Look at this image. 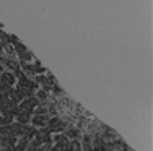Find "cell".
<instances>
[{
  "label": "cell",
  "mask_w": 153,
  "mask_h": 151,
  "mask_svg": "<svg viewBox=\"0 0 153 151\" xmlns=\"http://www.w3.org/2000/svg\"><path fill=\"white\" fill-rule=\"evenodd\" d=\"M47 119H49L47 114H34L31 122L34 127H44V125H47Z\"/></svg>",
  "instance_id": "obj_1"
},
{
  "label": "cell",
  "mask_w": 153,
  "mask_h": 151,
  "mask_svg": "<svg viewBox=\"0 0 153 151\" xmlns=\"http://www.w3.org/2000/svg\"><path fill=\"white\" fill-rule=\"evenodd\" d=\"M0 83H2V85H7V86H12L13 83H15V77H13V73L3 71L2 77H0Z\"/></svg>",
  "instance_id": "obj_2"
},
{
  "label": "cell",
  "mask_w": 153,
  "mask_h": 151,
  "mask_svg": "<svg viewBox=\"0 0 153 151\" xmlns=\"http://www.w3.org/2000/svg\"><path fill=\"white\" fill-rule=\"evenodd\" d=\"M60 124V120L57 117H52V119H47V127H49V130H52L54 127H57V125Z\"/></svg>",
  "instance_id": "obj_3"
},
{
  "label": "cell",
  "mask_w": 153,
  "mask_h": 151,
  "mask_svg": "<svg viewBox=\"0 0 153 151\" xmlns=\"http://www.w3.org/2000/svg\"><path fill=\"white\" fill-rule=\"evenodd\" d=\"M68 150H74V151L82 150V148H80V143L76 141V138H74V141H68Z\"/></svg>",
  "instance_id": "obj_4"
},
{
  "label": "cell",
  "mask_w": 153,
  "mask_h": 151,
  "mask_svg": "<svg viewBox=\"0 0 153 151\" xmlns=\"http://www.w3.org/2000/svg\"><path fill=\"white\" fill-rule=\"evenodd\" d=\"M78 135H80V132L76 130V128H72V130H68L67 132V138H78Z\"/></svg>",
  "instance_id": "obj_5"
},
{
  "label": "cell",
  "mask_w": 153,
  "mask_h": 151,
  "mask_svg": "<svg viewBox=\"0 0 153 151\" xmlns=\"http://www.w3.org/2000/svg\"><path fill=\"white\" fill-rule=\"evenodd\" d=\"M15 50H16V52L21 55L23 52H26V47H25V46L21 44V42H18V44H15Z\"/></svg>",
  "instance_id": "obj_6"
},
{
  "label": "cell",
  "mask_w": 153,
  "mask_h": 151,
  "mask_svg": "<svg viewBox=\"0 0 153 151\" xmlns=\"http://www.w3.org/2000/svg\"><path fill=\"white\" fill-rule=\"evenodd\" d=\"M23 68H25V70H26L30 75L34 73V65H28V63H23Z\"/></svg>",
  "instance_id": "obj_7"
},
{
  "label": "cell",
  "mask_w": 153,
  "mask_h": 151,
  "mask_svg": "<svg viewBox=\"0 0 153 151\" xmlns=\"http://www.w3.org/2000/svg\"><path fill=\"white\" fill-rule=\"evenodd\" d=\"M38 101H46L47 99V94H46V91H39L38 93V98H36Z\"/></svg>",
  "instance_id": "obj_8"
},
{
  "label": "cell",
  "mask_w": 153,
  "mask_h": 151,
  "mask_svg": "<svg viewBox=\"0 0 153 151\" xmlns=\"http://www.w3.org/2000/svg\"><path fill=\"white\" fill-rule=\"evenodd\" d=\"M34 114H46V109L42 106H36V109H34Z\"/></svg>",
  "instance_id": "obj_9"
},
{
  "label": "cell",
  "mask_w": 153,
  "mask_h": 151,
  "mask_svg": "<svg viewBox=\"0 0 153 151\" xmlns=\"http://www.w3.org/2000/svg\"><path fill=\"white\" fill-rule=\"evenodd\" d=\"M64 127H65L64 124H59V125H57V127H54V128H52V130H51V132H62V130H64Z\"/></svg>",
  "instance_id": "obj_10"
}]
</instances>
